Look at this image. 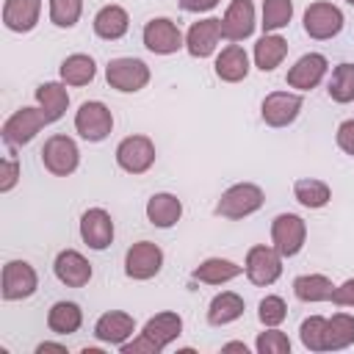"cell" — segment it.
<instances>
[{
    "label": "cell",
    "mask_w": 354,
    "mask_h": 354,
    "mask_svg": "<svg viewBox=\"0 0 354 354\" xmlns=\"http://www.w3.org/2000/svg\"><path fill=\"white\" fill-rule=\"evenodd\" d=\"M266 196H263V188L254 185V183H238V185H230L218 202H216V216L221 218H246L252 213H257L263 207Z\"/></svg>",
    "instance_id": "6da1fadb"
},
{
    "label": "cell",
    "mask_w": 354,
    "mask_h": 354,
    "mask_svg": "<svg viewBox=\"0 0 354 354\" xmlns=\"http://www.w3.org/2000/svg\"><path fill=\"white\" fill-rule=\"evenodd\" d=\"M105 80L111 88L133 94L149 83V66L141 58H111L105 66Z\"/></svg>",
    "instance_id": "7a4b0ae2"
},
{
    "label": "cell",
    "mask_w": 354,
    "mask_h": 354,
    "mask_svg": "<svg viewBox=\"0 0 354 354\" xmlns=\"http://www.w3.org/2000/svg\"><path fill=\"white\" fill-rule=\"evenodd\" d=\"M41 163L50 174L55 177H69L77 163H80V152H77V144L69 138V136H50L41 147Z\"/></svg>",
    "instance_id": "3957f363"
},
{
    "label": "cell",
    "mask_w": 354,
    "mask_h": 354,
    "mask_svg": "<svg viewBox=\"0 0 354 354\" xmlns=\"http://www.w3.org/2000/svg\"><path fill=\"white\" fill-rule=\"evenodd\" d=\"M75 130L80 133V138L94 141V144L102 141V138H108L111 130H113V116H111L108 105L100 102V100L83 102L77 108V113H75Z\"/></svg>",
    "instance_id": "277c9868"
},
{
    "label": "cell",
    "mask_w": 354,
    "mask_h": 354,
    "mask_svg": "<svg viewBox=\"0 0 354 354\" xmlns=\"http://www.w3.org/2000/svg\"><path fill=\"white\" fill-rule=\"evenodd\" d=\"M44 124H50V122H47V116H44L41 108H19V111H14L6 119V124H3V141L8 147H25V144H30L36 138V133Z\"/></svg>",
    "instance_id": "5b68a950"
},
{
    "label": "cell",
    "mask_w": 354,
    "mask_h": 354,
    "mask_svg": "<svg viewBox=\"0 0 354 354\" xmlns=\"http://www.w3.org/2000/svg\"><path fill=\"white\" fill-rule=\"evenodd\" d=\"M307 238V224L296 213H279L271 221V243L282 257H293L301 252Z\"/></svg>",
    "instance_id": "8992f818"
},
{
    "label": "cell",
    "mask_w": 354,
    "mask_h": 354,
    "mask_svg": "<svg viewBox=\"0 0 354 354\" xmlns=\"http://www.w3.org/2000/svg\"><path fill=\"white\" fill-rule=\"evenodd\" d=\"M246 277L252 285H274L282 274V254L274 246H252L246 252V266H243Z\"/></svg>",
    "instance_id": "52a82bcc"
},
{
    "label": "cell",
    "mask_w": 354,
    "mask_h": 354,
    "mask_svg": "<svg viewBox=\"0 0 354 354\" xmlns=\"http://www.w3.org/2000/svg\"><path fill=\"white\" fill-rule=\"evenodd\" d=\"M160 266H163V252L152 241H138L124 254V274L130 279H138V282L152 279L160 271Z\"/></svg>",
    "instance_id": "ba28073f"
},
{
    "label": "cell",
    "mask_w": 354,
    "mask_h": 354,
    "mask_svg": "<svg viewBox=\"0 0 354 354\" xmlns=\"http://www.w3.org/2000/svg\"><path fill=\"white\" fill-rule=\"evenodd\" d=\"M39 288V277L33 271L30 263L25 260H8L3 266V299L6 301H22L28 296H33Z\"/></svg>",
    "instance_id": "9c48e42d"
},
{
    "label": "cell",
    "mask_w": 354,
    "mask_h": 354,
    "mask_svg": "<svg viewBox=\"0 0 354 354\" xmlns=\"http://www.w3.org/2000/svg\"><path fill=\"white\" fill-rule=\"evenodd\" d=\"M343 30V11L332 3H310L304 11V33L310 39H332Z\"/></svg>",
    "instance_id": "30bf717a"
},
{
    "label": "cell",
    "mask_w": 354,
    "mask_h": 354,
    "mask_svg": "<svg viewBox=\"0 0 354 354\" xmlns=\"http://www.w3.org/2000/svg\"><path fill=\"white\" fill-rule=\"evenodd\" d=\"M116 163L127 174H144L155 163V144L147 136H127L116 147Z\"/></svg>",
    "instance_id": "8fae6325"
},
{
    "label": "cell",
    "mask_w": 354,
    "mask_h": 354,
    "mask_svg": "<svg viewBox=\"0 0 354 354\" xmlns=\"http://www.w3.org/2000/svg\"><path fill=\"white\" fill-rule=\"evenodd\" d=\"M141 39H144V47H147L149 53H155V55H171V53H177L180 47H185L180 28H177L171 19H166V17L149 19V22L144 25Z\"/></svg>",
    "instance_id": "7c38bea8"
},
{
    "label": "cell",
    "mask_w": 354,
    "mask_h": 354,
    "mask_svg": "<svg viewBox=\"0 0 354 354\" xmlns=\"http://www.w3.org/2000/svg\"><path fill=\"white\" fill-rule=\"evenodd\" d=\"M80 238L94 252L108 249L111 241H113V218H111V213L102 210V207H88L80 216Z\"/></svg>",
    "instance_id": "4fadbf2b"
},
{
    "label": "cell",
    "mask_w": 354,
    "mask_h": 354,
    "mask_svg": "<svg viewBox=\"0 0 354 354\" xmlns=\"http://www.w3.org/2000/svg\"><path fill=\"white\" fill-rule=\"evenodd\" d=\"M299 111H301V97L290 91H274L260 105V116L268 127H288L290 122H296Z\"/></svg>",
    "instance_id": "5bb4252c"
},
{
    "label": "cell",
    "mask_w": 354,
    "mask_h": 354,
    "mask_svg": "<svg viewBox=\"0 0 354 354\" xmlns=\"http://www.w3.org/2000/svg\"><path fill=\"white\" fill-rule=\"evenodd\" d=\"M254 30V3L252 0H232L224 19H221V36L227 41H243Z\"/></svg>",
    "instance_id": "9a60e30c"
},
{
    "label": "cell",
    "mask_w": 354,
    "mask_h": 354,
    "mask_svg": "<svg viewBox=\"0 0 354 354\" xmlns=\"http://www.w3.org/2000/svg\"><path fill=\"white\" fill-rule=\"evenodd\" d=\"M53 271H55L58 282L66 285V288H83L91 279V263L80 252H75V249L58 252L55 263H53Z\"/></svg>",
    "instance_id": "2e32d148"
},
{
    "label": "cell",
    "mask_w": 354,
    "mask_h": 354,
    "mask_svg": "<svg viewBox=\"0 0 354 354\" xmlns=\"http://www.w3.org/2000/svg\"><path fill=\"white\" fill-rule=\"evenodd\" d=\"M326 75V58L321 53H307L301 55L290 69H288V86L290 88H299V91H310L315 88Z\"/></svg>",
    "instance_id": "e0dca14e"
},
{
    "label": "cell",
    "mask_w": 354,
    "mask_h": 354,
    "mask_svg": "<svg viewBox=\"0 0 354 354\" xmlns=\"http://www.w3.org/2000/svg\"><path fill=\"white\" fill-rule=\"evenodd\" d=\"M221 39V19H199L188 28V36H185V50L194 55V58H207L216 44Z\"/></svg>",
    "instance_id": "ac0fdd59"
},
{
    "label": "cell",
    "mask_w": 354,
    "mask_h": 354,
    "mask_svg": "<svg viewBox=\"0 0 354 354\" xmlns=\"http://www.w3.org/2000/svg\"><path fill=\"white\" fill-rule=\"evenodd\" d=\"M133 329H136L133 315H127V313H122V310L102 313V315L97 318V324H94V335H97V340L111 343V346H122V343H127V337L133 335Z\"/></svg>",
    "instance_id": "d6986e66"
},
{
    "label": "cell",
    "mask_w": 354,
    "mask_h": 354,
    "mask_svg": "<svg viewBox=\"0 0 354 354\" xmlns=\"http://www.w3.org/2000/svg\"><path fill=\"white\" fill-rule=\"evenodd\" d=\"M41 11V0H6L3 3V25L14 33H28L36 28Z\"/></svg>",
    "instance_id": "ffe728a7"
},
{
    "label": "cell",
    "mask_w": 354,
    "mask_h": 354,
    "mask_svg": "<svg viewBox=\"0 0 354 354\" xmlns=\"http://www.w3.org/2000/svg\"><path fill=\"white\" fill-rule=\"evenodd\" d=\"M183 216V202L174 196V194H152L149 202H147V218L152 227H160V230H169L180 221Z\"/></svg>",
    "instance_id": "44dd1931"
},
{
    "label": "cell",
    "mask_w": 354,
    "mask_h": 354,
    "mask_svg": "<svg viewBox=\"0 0 354 354\" xmlns=\"http://www.w3.org/2000/svg\"><path fill=\"white\" fill-rule=\"evenodd\" d=\"M216 75L224 80V83H238V80H243L246 75H249V55H246V50L241 47V44H230V47H224L221 53H218V58H216Z\"/></svg>",
    "instance_id": "7402d4cb"
},
{
    "label": "cell",
    "mask_w": 354,
    "mask_h": 354,
    "mask_svg": "<svg viewBox=\"0 0 354 354\" xmlns=\"http://www.w3.org/2000/svg\"><path fill=\"white\" fill-rule=\"evenodd\" d=\"M130 28V17L122 6H102L94 17V33L105 41H116L127 33Z\"/></svg>",
    "instance_id": "603a6c76"
},
{
    "label": "cell",
    "mask_w": 354,
    "mask_h": 354,
    "mask_svg": "<svg viewBox=\"0 0 354 354\" xmlns=\"http://www.w3.org/2000/svg\"><path fill=\"white\" fill-rule=\"evenodd\" d=\"M241 266L238 263H232V260H224V257H207L205 263H199L196 268H194V279H199V282H205V285H224V282H230V279H235V277H241Z\"/></svg>",
    "instance_id": "cb8c5ba5"
},
{
    "label": "cell",
    "mask_w": 354,
    "mask_h": 354,
    "mask_svg": "<svg viewBox=\"0 0 354 354\" xmlns=\"http://www.w3.org/2000/svg\"><path fill=\"white\" fill-rule=\"evenodd\" d=\"M241 315H243V299L232 290L213 296V301L207 307V324L210 326H227V324L238 321Z\"/></svg>",
    "instance_id": "d4e9b609"
},
{
    "label": "cell",
    "mask_w": 354,
    "mask_h": 354,
    "mask_svg": "<svg viewBox=\"0 0 354 354\" xmlns=\"http://www.w3.org/2000/svg\"><path fill=\"white\" fill-rule=\"evenodd\" d=\"M288 55V41L277 33H266L263 39H257L254 44V64L260 72H271L282 64V58Z\"/></svg>",
    "instance_id": "484cf974"
},
{
    "label": "cell",
    "mask_w": 354,
    "mask_h": 354,
    "mask_svg": "<svg viewBox=\"0 0 354 354\" xmlns=\"http://www.w3.org/2000/svg\"><path fill=\"white\" fill-rule=\"evenodd\" d=\"M83 324V313L75 301H55L47 313V326L55 335H75Z\"/></svg>",
    "instance_id": "4316f807"
},
{
    "label": "cell",
    "mask_w": 354,
    "mask_h": 354,
    "mask_svg": "<svg viewBox=\"0 0 354 354\" xmlns=\"http://www.w3.org/2000/svg\"><path fill=\"white\" fill-rule=\"evenodd\" d=\"M354 343V315L337 313L326 318V335H324V351H340Z\"/></svg>",
    "instance_id": "83f0119b"
},
{
    "label": "cell",
    "mask_w": 354,
    "mask_h": 354,
    "mask_svg": "<svg viewBox=\"0 0 354 354\" xmlns=\"http://www.w3.org/2000/svg\"><path fill=\"white\" fill-rule=\"evenodd\" d=\"M332 290H335V285L324 274H301V277L293 279V293L301 301H313V304L315 301H329Z\"/></svg>",
    "instance_id": "f1b7e54d"
},
{
    "label": "cell",
    "mask_w": 354,
    "mask_h": 354,
    "mask_svg": "<svg viewBox=\"0 0 354 354\" xmlns=\"http://www.w3.org/2000/svg\"><path fill=\"white\" fill-rule=\"evenodd\" d=\"M183 332V318L177 313H158L144 324V335H149L160 348H166L171 340H177Z\"/></svg>",
    "instance_id": "f546056e"
},
{
    "label": "cell",
    "mask_w": 354,
    "mask_h": 354,
    "mask_svg": "<svg viewBox=\"0 0 354 354\" xmlns=\"http://www.w3.org/2000/svg\"><path fill=\"white\" fill-rule=\"evenodd\" d=\"M61 80L66 86H86L94 80L97 75V64L91 55H83V53H75V55H66L64 64H61Z\"/></svg>",
    "instance_id": "4dcf8cb0"
},
{
    "label": "cell",
    "mask_w": 354,
    "mask_h": 354,
    "mask_svg": "<svg viewBox=\"0 0 354 354\" xmlns=\"http://www.w3.org/2000/svg\"><path fill=\"white\" fill-rule=\"evenodd\" d=\"M36 102L44 111L47 122H58L64 116L66 105H69V94H66V88L61 83H41L36 88Z\"/></svg>",
    "instance_id": "1f68e13d"
},
{
    "label": "cell",
    "mask_w": 354,
    "mask_h": 354,
    "mask_svg": "<svg viewBox=\"0 0 354 354\" xmlns=\"http://www.w3.org/2000/svg\"><path fill=\"white\" fill-rule=\"evenodd\" d=\"M293 196H296L299 205H304V207H310V210H318V207H324V205L332 199V191H329V185H326L324 180L301 177V180H296V185H293Z\"/></svg>",
    "instance_id": "d6a6232c"
},
{
    "label": "cell",
    "mask_w": 354,
    "mask_h": 354,
    "mask_svg": "<svg viewBox=\"0 0 354 354\" xmlns=\"http://www.w3.org/2000/svg\"><path fill=\"white\" fill-rule=\"evenodd\" d=\"M329 97L340 105L354 100V64H337L329 77Z\"/></svg>",
    "instance_id": "836d02e7"
},
{
    "label": "cell",
    "mask_w": 354,
    "mask_h": 354,
    "mask_svg": "<svg viewBox=\"0 0 354 354\" xmlns=\"http://www.w3.org/2000/svg\"><path fill=\"white\" fill-rule=\"evenodd\" d=\"M293 17V0H263V30L274 33L285 28Z\"/></svg>",
    "instance_id": "e575fe53"
},
{
    "label": "cell",
    "mask_w": 354,
    "mask_h": 354,
    "mask_svg": "<svg viewBox=\"0 0 354 354\" xmlns=\"http://www.w3.org/2000/svg\"><path fill=\"white\" fill-rule=\"evenodd\" d=\"M324 335H326V318L321 315H310L299 326V337L310 351H324Z\"/></svg>",
    "instance_id": "d590c367"
},
{
    "label": "cell",
    "mask_w": 354,
    "mask_h": 354,
    "mask_svg": "<svg viewBox=\"0 0 354 354\" xmlns=\"http://www.w3.org/2000/svg\"><path fill=\"white\" fill-rule=\"evenodd\" d=\"M80 11H83V0H50V19L58 28L77 25Z\"/></svg>",
    "instance_id": "8d00e7d4"
},
{
    "label": "cell",
    "mask_w": 354,
    "mask_h": 354,
    "mask_svg": "<svg viewBox=\"0 0 354 354\" xmlns=\"http://www.w3.org/2000/svg\"><path fill=\"white\" fill-rule=\"evenodd\" d=\"M285 315H288V304H285L282 296H266V299H260L257 318H260L263 326H279L285 321Z\"/></svg>",
    "instance_id": "74e56055"
},
{
    "label": "cell",
    "mask_w": 354,
    "mask_h": 354,
    "mask_svg": "<svg viewBox=\"0 0 354 354\" xmlns=\"http://www.w3.org/2000/svg\"><path fill=\"white\" fill-rule=\"evenodd\" d=\"M254 348H257L260 354H288V351H290V340H288V335L279 332L277 326H268L266 332L257 335Z\"/></svg>",
    "instance_id": "f35d334b"
},
{
    "label": "cell",
    "mask_w": 354,
    "mask_h": 354,
    "mask_svg": "<svg viewBox=\"0 0 354 354\" xmlns=\"http://www.w3.org/2000/svg\"><path fill=\"white\" fill-rule=\"evenodd\" d=\"M119 348H122V354H160V351H163V348H160L149 335H144V332H141L136 340L122 343Z\"/></svg>",
    "instance_id": "ab89813d"
},
{
    "label": "cell",
    "mask_w": 354,
    "mask_h": 354,
    "mask_svg": "<svg viewBox=\"0 0 354 354\" xmlns=\"http://www.w3.org/2000/svg\"><path fill=\"white\" fill-rule=\"evenodd\" d=\"M17 180H19V163H17V158H6L0 163V191L8 194L17 185Z\"/></svg>",
    "instance_id": "60d3db41"
},
{
    "label": "cell",
    "mask_w": 354,
    "mask_h": 354,
    "mask_svg": "<svg viewBox=\"0 0 354 354\" xmlns=\"http://www.w3.org/2000/svg\"><path fill=\"white\" fill-rule=\"evenodd\" d=\"M337 147L346 152V155H351L354 158V119H346V122H340V127H337Z\"/></svg>",
    "instance_id": "b9f144b4"
},
{
    "label": "cell",
    "mask_w": 354,
    "mask_h": 354,
    "mask_svg": "<svg viewBox=\"0 0 354 354\" xmlns=\"http://www.w3.org/2000/svg\"><path fill=\"white\" fill-rule=\"evenodd\" d=\"M332 301L337 307H354V279H346L332 290Z\"/></svg>",
    "instance_id": "7bdbcfd3"
},
{
    "label": "cell",
    "mask_w": 354,
    "mask_h": 354,
    "mask_svg": "<svg viewBox=\"0 0 354 354\" xmlns=\"http://www.w3.org/2000/svg\"><path fill=\"white\" fill-rule=\"evenodd\" d=\"M180 6H183V11H210V8H216L218 6V0H180Z\"/></svg>",
    "instance_id": "ee69618b"
},
{
    "label": "cell",
    "mask_w": 354,
    "mask_h": 354,
    "mask_svg": "<svg viewBox=\"0 0 354 354\" xmlns=\"http://www.w3.org/2000/svg\"><path fill=\"white\" fill-rule=\"evenodd\" d=\"M36 351H39V354H44V351H58V354H66V348H64L61 343H39V346H36Z\"/></svg>",
    "instance_id": "f6af8a7d"
},
{
    "label": "cell",
    "mask_w": 354,
    "mask_h": 354,
    "mask_svg": "<svg viewBox=\"0 0 354 354\" xmlns=\"http://www.w3.org/2000/svg\"><path fill=\"white\" fill-rule=\"evenodd\" d=\"M224 351H243L246 354V343H238V340L235 343H224Z\"/></svg>",
    "instance_id": "bcb514c9"
},
{
    "label": "cell",
    "mask_w": 354,
    "mask_h": 354,
    "mask_svg": "<svg viewBox=\"0 0 354 354\" xmlns=\"http://www.w3.org/2000/svg\"><path fill=\"white\" fill-rule=\"evenodd\" d=\"M346 3H351V6H354V0H346Z\"/></svg>",
    "instance_id": "7dc6e473"
}]
</instances>
